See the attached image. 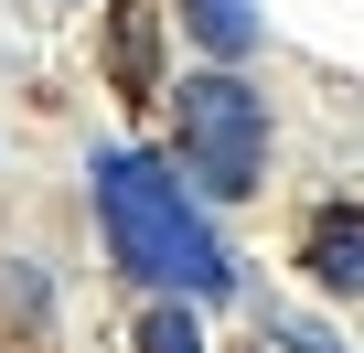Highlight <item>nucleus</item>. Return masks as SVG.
<instances>
[{
    "instance_id": "nucleus-1",
    "label": "nucleus",
    "mask_w": 364,
    "mask_h": 353,
    "mask_svg": "<svg viewBox=\"0 0 364 353\" xmlns=\"http://www.w3.org/2000/svg\"><path fill=\"white\" fill-rule=\"evenodd\" d=\"M97 225H107L118 268L150 278L161 300H225L236 289V257L215 246L193 183H182L171 161H150V150H107L97 161Z\"/></svg>"
},
{
    "instance_id": "nucleus-2",
    "label": "nucleus",
    "mask_w": 364,
    "mask_h": 353,
    "mask_svg": "<svg viewBox=\"0 0 364 353\" xmlns=\"http://www.w3.org/2000/svg\"><path fill=\"white\" fill-rule=\"evenodd\" d=\"M171 129H182V171L215 193V204H247L268 183V107L247 75H193V86H171Z\"/></svg>"
},
{
    "instance_id": "nucleus-3",
    "label": "nucleus",
    "mask_w": 364,
    "mask_h": 353,
    "mask_svg": "<svg viewBox=\"0 0 364 353\" xmlns=\"http://www.w3.org/2000/svg\"><path fill=\"white\" fill-rule=\"evenodd\" d=\"M300 268L321 289H364V204H321L311 236H300Z\"/></svg>"
},
{
    "instance_id": "nucleus-4",
    "label": "nucleus",
    "mask_w": 364,
    "mask_h": 353,
    "mask_svg": "<svg viewBox=\"0 0 364 353\" xmlns=\"http://www.w3.org/2000/svg\"><path fill=\"white\" fill-rule=\"evenodd\" d=\"M107 75H118L129 107H150V86H161V33H150L139 0H118V22H107Z\"/></svg>"
},
{
    "instance_id": "nucleus-5",
    "label": "nucleus",
    "mask_w": 364,
    "mask_h": 353,
    "mask_svg": "<svg viewBox=\"0 0 364 353\" xmlns=\"http://www.w3.org/2000/svg\"><path fill=\"white\" fill-rule=\"evenodd\" d=\"M182 22H193V43H204L215 65H236V54L257 43V0H182Z\"/></svg>"
},
{
    "instance_id": "nucleus-6",
    "label": "nucleus",
    "mask_w": 364,
    "mask_h": 353,
    "mask_svg": "<svg viewBox=\"0 0 364 353\" xmlns=\"http://www.w3.org/2000/svg\"><path fill=\"white\" fill-rule=\"evenodd\" d=\"M139 353H204V321L182 310V300H150L139 310Z\"/></svg>"
}]
</instances>
